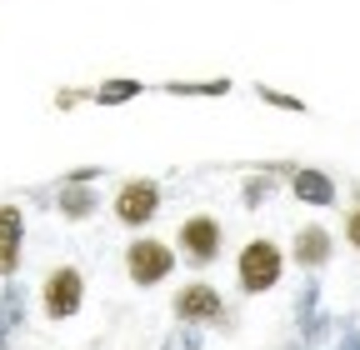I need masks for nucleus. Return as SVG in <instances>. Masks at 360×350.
Here are the masks:
<instances>
[{
    "label": "nucleus",
    "mask_w": 360,
    "mask_h": 350,
    "mask_svg": "<svg viewBox=\"0 0 360 350\" xmlns=\"http://www.w3.org/2000/svg\"><path fill=\"white\" fill-rule=\"evenodd\" d=\"M125 271H130L135 285H160L175 271V250L165 240H155V235H141V240H130V250H125Z\"/></svg>",
    "instance_id": "f03ea898"
},
{
    "label": "nucleus",
    "mask_w": 360,
    "mask_h": 350,
    "mask_svg": "<svg viewBox=\"0 0 360 350\" xmlns=\"http://www.w3.org/2000/svg\"><path fill=\"white\" fill-rule=\"evenodd\" d=\"M295 260H300L305 271H321L326 260H330V231L326 226H305L295 235Z\"/></svg>",
    "instance_id": "6e6552de"
},
{
    "label": "nucleus",
    "mask_w": 360,
    "mask_h": 350,
    "mask_svg": "<svg viewBox=\"0 0 360 350\" xmlns=\"http://www.w3.org/2000/svg\"><path fill=\"white\" fill-rule=\"evenodd\" d=\"M180 250H186V260H195V266H210L220 255V226L210 215H191V221L180 226Z\"/></svg>",
    "instance_id": "39448f33"
},
{
    "label": "nucleus",
    "mask_w": 360,
    "mask_h": 350,
    "mask_svg": "<svg viewBox=\"0 0 360 350\" xmlns=\"http://www.w3.org/2000/svg\"><path fill=\"white\" fill-rule=\"evenodd\" d=\"M135 96V85L130 80H120V85H105V91H101V101H130Z\"/></svg>",
    "instance_id": "9b49d317"
},
{
    "label": "nucleus",
    "mask_w": 360,
    "mask_h": 350,
    "mask_svg": "<svg viewBox=\"0 0 360 350\" xmlns=\"http://www.w3.org/2000/svg\"><path fill=\"white\" fill-rule=\"evenodd\" d=\"M20 226H25V215L15 205H0V276H11L20 266V235H25Z\"/></svg>",
    "instance_id": "0eeeda50"
},
{
    "label": "nucleus",
    "mask_w": 360,
    "mask_h": 350,
    "mask_svg": "<svg viewBox=\"0 0 360 350\" xmlns=\"http://www.w3.org/2000/svg\"><path fill=\"white\" fill-rule=\"evenodd\" d=\"M345 240H350V245L360 250V205H355V210L345 215Z\"/></svg>",
    "instance_id": "f8f14e48"
},
{
    "label": "nucleus",
    "mask_w": 360,
    "mask_h": 350,
    "mask_svg": "<svg viewBox=\"0 0 360 350\" xmlns=\"http://www.w3.org/2000/svg\"><path fill=\"white\" fill-rule=\"evenodd\" d=\"M220 311L225 305H220V295L210 285H186L175 295V316L180 320H220Z\"/></svg>",
    "instance_id": "423d86ee"
},
{
    "label": "nucleus",
    "mask_w": 360,
    "mask_h": 350,
    "mask_svg": "<svg viewBox=\"0 0 360 350\" xmlns=\"http://www.w3.org/2000/svg\"><path fill=\"white\" fill-rule=\"evenodd\" d=\"M295 195L310 200V205H330L335 186H330V175H321V170H295Z\"/></svg>",
    "instance_id": "1a4fd4ad"
},
{
    "label": "nucleus",
    "mask_w": 360,
    "mask_h": 350,
    "mask_svg": "<svg viewBox=\"0 0 360 350\" xmlns=\"http://www.w3.org/2000/svg\"><path fill=\"white\" fill-rule=\"evenodd\" d=\"M60 210H65V215H90V210H96V195L80 190V186H70V190L60 195Z\"/></svg>",
    "instance_id": "9d476101"
},
{
    "label": "nucleus",
    "mask_w": 360,
    "mask_h": 350,
    "mask_svg": "<svg viewBox=\"0 0 360 350\" xmlns=\"http://www.w3.org/2000/svg\"><path fill=\"white\" fill-rule=\"evenodd\" d=\"M281 271H285V250H281L276 240H250V245L240 250V260H236V280H240L245 295L270 290V285L281 280Z\"/></svg>",
    "instance_id": "f257e3e1"
},
{
    "label": "nucleus",
    "mask_w": 360,
    "mask_h": 350,
    "mask_svg": "<svg viewBox=\"0 0 360 350\" xmlns=\"http://www.w3.org/2000/svg\"><path fill=\"white\" fill-rule=\"evenodd\" d=\"M80 300H85V280H80V271H75V266L51 271V280H45V290H40L45 316L65 320V316H75V311H80Z\"/></svg>",
    "instance_id": "7ed1b4c3"
},
{
    "label": "nucleus",
    "mask_w": 360,
    "mask_h": 350,
    "mask_svg": "<svg viewBox=\"0 0 360 350\" xmlns=\"http://www.w3.org/2000/svg\"><path fill=\"white\" fill-rule=\"evenodd\" d=\"M155 210H160V190L150 181H125L115 190V221L120 226H146Z\"/></svg>",
    "instance_id": "20e7f679"
}]
</instances>
